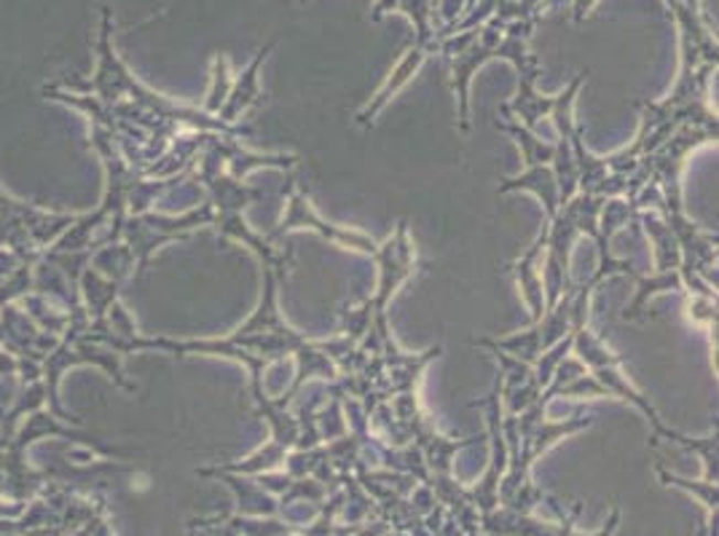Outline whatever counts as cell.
I'll list each match as a JSON object with an SVG mask.
<instances>
[{"mask_svg":"<svg viewBox=\"0 0 719 536\" xmlns=\"http://www.w3.org/2000/svg\"><path fill=\"white\" fill-rule=\"evenodd\" d=\"M572 352L578 354L580 363L586 365L588 373H591L593 382L601 386L604 397H618V400L634 405L636 410H642V414L647 416V421L653 424L655 432L663 435V438L677 440V442L685 440V435L674 432V429H668L666 424H663L661 414L653 408V403H650L647 397L629 382V376H623V371H620V357L599 339L597 333H593L591 328H588V322L572 330Z\"/></svg>","mask_w":719,"mask_h":536,"instance_id":"obj_1","label":"cell"},{"mask_svg":"<svg viewBox=\"0 0 719 536\" xmlns=\"http://www.w3.org/2000/svg\"><path fill=\"white\" fill-rule=\"evenodd\" d=\"M438 52L451 62V89H454L457 108H460V132H470V81L475 71L486 65V62L500 60L497 46L481 39V28L462 30V33H451L440 39Z\"/></svg>","mask_w":719,"mask_h":536,"instance_id":"obj_2","label":"cell"},{"mask_svg":"<svg viewBox=\"0 0 719 536\" xmlns=\"http://www.w3.org/2000/svg\"><path fill=\"white\" fill-rule=\"evenodd\" d=\"M371 258L379 266V282H376V292L374 298H368V303L374 314H387V303L393 301L400 285L417 271V249H414L411 234H408V223L400 221L395 234L376 247Z\"/></svg>","mask_w":719,"mask_h":536,"instance_id":"obj_3","label":"cell"},{"mask_svg":"<svg viewBox=\"0 0 719 536\" xmlns=\"http://www.w3.org/2000/svg\"><path fill=\"white\" fill-rule=\"evenodd\" d=\"M290 196H288V207L282 212V221L280 226L271 231L266 239L275 245L280 236L288 234V231L293 228H312L318 231L320 236H325L328 242H333V245H341V247H350V249H360V253L365 255H374L376 253V242L371 239V236L360 234V231H352V228H341V226H333V223H325L318 212L312 210V204H309V199L303 196V193L296 189V183L290 180Z\"/></svg>","mask_w":719,"mask_h":536,"instance_id":"obj_4","label":"cell"},{"mask_svg":"<svg viewBox=\"0 0 719 536\" xmlns=\"http://www.w3.org/2000/svg\"><path fill=\"white\" fill-rule=\"evenodd\" d=\"M511 65L518 71V95L513 103L502 105L500 110L516 116L513 121H518L521 127L529 129V132H537V124L543 121V118H548L550 110H554V97L539 95L535 89V81L539 76V60L535 54L526 52L521 54L518 60H513Z\"/></svg>","mask_w":719,"mask_h":536,"instance_id":"obj_5","label":"cell"},{"mask_svg":"<svg viewBox=\"0 0 719 536\" xmlns=\"http://www.w3.org/2000/svg\"><path fill=\"white\" fill-rule=\"evenodd\" d=\"M275 46L277 41L266 43L264 49H258L256 60L245 67V73H239V76L234 78L232 92H228L226 103H223V108L218 110L223 124H232L234 127L237 118L245 114V110H250L253 105H258L260 99H264V92H260V84H258V73H260V65H264V60L275 52Z\"/></svg>","mask_w":719,"mask_h":536,"instance_id":"obj_6","label":"cell"},{"mask_svg":"<svg viewBox=\"0 0 719 536\" xmlns=\"http://www.w3.org/2000/svg\"><path fill=\"white\" fill-rule=\"evenodd\" d=\"M427 54H430V52H427V49H421V46H411L406 54H403V60L393 67V73H389V78L384 81L382 89L376 92V97L371 99V103L365 105V108L357 114L360 127H374L376 116H379L382 110L387 108V103L393 99V95H398L403 86H406L408 81L417 76L419 67L425 65Z\"/></svg>","mask_w":719,"mask_h":536,"instance_id":"obj_7","label":"cell"},{"mask_svg":"<svg viewBox=\"0 0 719 536\" xmlns=\"http://www.w3.org/2000/svg\"><path fill=\"white\" fill-rule=\"evenodd\" d=\"M545 247V234H539L535 245L526 249L524 255L511 266L513 277H516L521 298H524L526 309L532 311V322H539L545 314V290H543V277H539V258H543Z\"/></svg>","mask_w":719,"mask_h":536,"instance_id":"obj_8","label":"cell"},{"mask_svg":"<svg viewBox=\"0 0 719 536\" xmlns=\"http://www.w3.org/2000/svg\"><path fill=\"white\" fill-rule=\"evenodd\" d=\"M513 191H529V193H535L539 202L545 204V215H548V221L561 207L559 183H556L554 167H550V164L526 167V170L521 172L518 178L505 180V183L500 185V193H513Z\"/></svg>","mask_w":719,"mask_h":536,"instance_id":"obj_9","label":"cell"},{"mask_svg":"<svg viewBox=\"0 0 719 536\" xmlns=\"http://www.w3.org/2000/svg\"><path fill=\"white\" fill-rule=\"evenodd\" d=\"M497 129H502V132H507V135L513 137V140L518 142L521 153H524V164L526 167L550 164V161H554L556 146H550V142H543L537 137V132H529V129H524L518 121H513L511 116L502 114V118L497 121Z\"/></svg>","mask_w":719,"mask_h":536,"instance_id":"obj_10","label":"cell"},{"mask_svg":"<svg viewBox=\"0 0 719 536\" xmlns=\"http://www.w3.org/2000/svg\"><path fill=\"white\" fill-rule=\"evenodd\" d=\"M232 84H234V78H232V73H228V57L226 54H218V57H215V65H213V86H210L207 103H204V114L218 116L223 103H226L228 92H232Z\"/></svg>","mask_w":719,"mask_h":536,"instance_id":"obj_11","label":"cell"},{"mask_svg":"<svg viewBox=\"0 0 719 536\" xmlns=\"http://www.w3.org/2000/svg\"><path fill=\"white\" fill-rule=\"evenodd\" d=\"M400 6V0H379L376 3V9L371 11V22H382L384 14H389V11H395Z\"/></svg>","mask_w":719,"mask_h":536,"instance_id":"obj_12","label":"cell"},{"mask_svg":"<svg viewBox=\"0 0 719 536\" xmlns=\"http://www.w3.org/2000/svg\"><path fill=\"white\" fill-rule=\"evenodd\" d=\"M301 3H307V0H301Z\"/></svg>","mask_w":719,"mask_h":536,"instance_id":"obj_13","label":"cell"}]
</instances>
